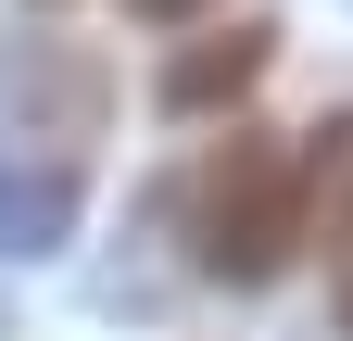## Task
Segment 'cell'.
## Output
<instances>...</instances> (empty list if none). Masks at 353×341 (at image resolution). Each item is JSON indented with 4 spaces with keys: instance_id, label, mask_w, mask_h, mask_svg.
Returning <instances> with one entry per match:
<instances>
[{
    "instance_id": "cell-4",
    "label": "cell",
    "mask_w": 353,
    "mask_h": 341,
    "mask_svg": "<svg viewBox=\"0 0 353 341\" xmlns=\"http://www.w3.org/2000/svg\"><path fill=\"white\" fill-rule=\"evenodd\" d=\"M328 304H341V329H353V190L328 202Z\"/></svg>"
},
{
    "instance_id": "cell-1",
    "label": "cell",
    "mask_w": 353,
    "mask_h": 341,
    "mask_svg": "<svg viewBox=\"0 0 353 341\" xmlns=\"http://www.w3.org/2000/svg\"><path fill=\"white\" fill-rule=\"evenodd\" d=\"M114 139V64L88 38H13L0 51V253H63L88 164Z\"/></svg>"
},
{
    "instance_id": "cell-2",
    "label": "cell",
    "mask_w": 353,
    "mask_h": 341,
    "mask_svg": "<svg viewBox=\"0 0 353 341\" xmlns=\"http://www.w3.org/2000/svg\"><path fill=\"white\" fill-rule=\"evenodd\" d=\"M176 228H190V266L265 291L316 240V177H303V139H265V126H228L190 177H176Z\"/></svg>"
},
{
    "instance_id": "cell-3",
    "label": "cell",
    "mask_w": 353,
    "mask_h": 341,
    "mask_svg": "<svg viewBox=\"0 0 353 341\" xmlns=\"http://www.w3.org/2000/svg\"><path fill=\"white\" fill-rule=\"evenodd\" d=\"M265 64H278V26H228V38H202V51H176L164 101H176V114H214V101H240Z\"/></svg>"
},
{
    "instance_id": "cell-5",
    "label": "cell",
    "mask_w": 353,
    "mask_h": 341,
    "mask_svg": "<svg viewBox=\"0 0 353 341\" xmlns=\"http://www.w3.org/2000/svg\"><path fill=\"white\" fill-rule=\"evenodd\" d=\"M139 13H164V26H176V13H202V0H139Z\"/></svg>"
}]
</instances>
